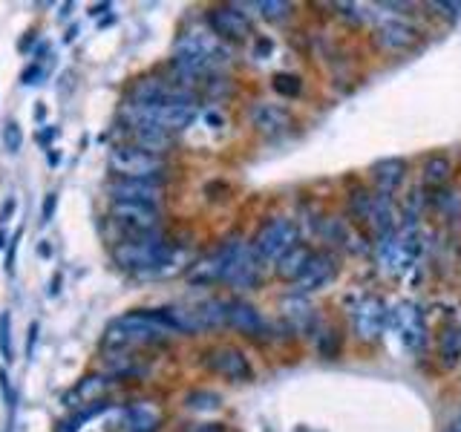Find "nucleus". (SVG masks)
Segmentation results:
<instances>
[{
	"label": "nucleus",
	"mask_w": 461,
	"mask_h": 432,
	"mask_svg": "<svg viewBox=\"0 0 461 432\" xmlns=\"http://www.w3.org/2000/svg\"><path fill=\"white\" fill-rule=\"evenodd\" d=\"M35 334H38V323H32L29 326V351H32V346H35Z\"/></svg>",
	"instance_id": "nucleus-41"
},
{
	"label": "nucleus",
	"mask_w": 461,
	"mask_h": 432,
	"mask_svg": "<svg viewBox=\"0 0 461 432\" xmlns=\"http://www.w3.org/2000/svg\"><path fill=\"white\" fill-rule=\"evenodd\" d=\"M404 176H406L404 158H381V162L372 165V182L377 187V194H384V196H392L401 187Z\"/></svg>",
	"instance_id": "nucleus-21"
},
{
	"label": "nucleus",
	"mask_w": 461,
	"mask_h": 432,
	"mask_svg": "<svg viewBox=\"0 0 461 432\" xmlns=\"http://www.w3.org/2000/svg\"><path fill=\"white\" fill-rule=\"evenodd\" d=\"M193 317H196V323H199V329L222 326L225 323V302L222 300H205L193 309Z\"/></svg>",
	"instance_id": "nucleus-26"
},
{
	"label": "nucleus",
	"mask_w": 461,
	"mask_h": 432,
	"mask_svg": "<svg viewBox=\"0 0 461 432\" xmlns=\"http://www.w3.org/2000/svg\"><path fill=\"white\" fill-rule=\"evenodd\" d=\"M208 369L210 372H217L219 378H228V380H251L254 369H251V363L248 358L242 355L239 349L234 346H219V349H210L208 355Z\"/></svg>",
	"instance_id": "nucleus-14"
},
{
	"label": "nucleus",
	"mask_w": 461,
	"mask_h": 432,
	"mask_svg": "<svg viewBox=\"0 0 461 432\" xmlns=\"http://www.w3.org/2000/svg\"><path fill=\"white\" fill-rule=\"evenodd\" d=\"M441 363L447 366V369H453V366L461 360V334L455 329H447L441 334Z\"/></svg>",
	"instance_id": "nucleus-28"
},
{
	"label": "nucleus",
	"mask_w": 461,
	"mask_h": 432,
	"mask_svg": "<svg viewBox=\"0 0 461 432\" xmlns=\"http://www.w3.org/2000/svg\"><path fill=\"white\" fill-rule=\"evenodd\" d=\"M112 202H144V205H156L161 196L159 182H144V179H119L110 185Z\"/></svg>",
	"instance_id": "nucleus-19"
},
{
	"label": "nucleus",
	"mask_w": 461,
	"mask_h": 432,
	"mask_svg": "<svg viewBox=\"0 0 461 432\" xmlns=\"http://www.w3.org/2000/svg\"><path fill=\"white\" fill-rule=\"evenodd\" d=\"M127 426L133 432H156L159 429V412L147 404H136L127 409Z\"/></svg>",
	"instance_id": "nucleus-25"
},
{
	"label": "nucleus",
	"mask_w": 461,
	"mask_h": 432,
	"mask_svg": "<svg viewBox=\"0 0 461 432\" xmlns=\"http://www.w3.org/2000/svg\"><path fill=\"white\" fill-rule=\"evenodd\" d=\"M127 133L133 136L136 141V147L147 150V153H161V150H168L170 147V136L168 133H161L156 130V127H139V124H127Z\"/></svg>",
	"instance_id": "nucleus-24"
},
{
	"label": "nucleus",
	"mask_w": 461,
	"mask_h": 432,
	"mask_svg": "<svg viewBox=\"0 0 461 432\" xmlns=\"http://www.w3.org/2000/svg\"><path fill=\"white\" fill-rule=\"evenodd\" d=\"M98 412H104V404H95V407H87L84 412H78V415H75V418H70V421H63L58 432H78V429H81V424H84V421H90V418H95V415H98Z\"/></svg>",
	"instance_id": "nucleus-33"
},
{
	"label": "nucleus",
	"mask_w": 461,
	"mask_h": 432,
	"mask_svg": "<svg viewBox=\"0 0 461 432\" xmlns=\"http://www.w3.org/2000/svg\"><path fill=\"white\" fill-rule=\"evenodd\" d=\"M444 432H461V415H455V418L444 426Z\"/></svg>",
	"instance_id": "nucleus-39"
},
{
	"label": "nucleus",
	"mask_w": 461,
	"mask_h": 432,
	"mask_svg": "<svg viewBox=\"0 0 461 432\" xmlns=\"http://www.w3.org/2000/svg\"><path fill=\"white\" fill-rule=\"evenodd\" d=\"M3 141H6V150L9 153H18L21 150V127L18 124H14V121H9L6 124V130H3Z\"/></svg>",
	"instance_id": "nucleus-35"
},
{
	"label": "nucleus",
	"mask_w": 461,
	"mask_h": 432,
	"mask_svg": "<svg viewBox=\"0 0 461 432\" xmlns=\"http://www.w3.org/2000/svg\"><path fill=\"white\" fill-rule=\"evenodd\" d=\"M3 245H6V234H3V231H0V248H3Z\"/></svg>",
	"instance_id": "nucleus-42"
},
{
	"label": "nucleus",
	"mask_w": 461,
	"mask_h": 432,
	"mask_svg": "<svg viewBox=\"0 0 461 432\" xmlns=\"http://www.w3.org/2000/svg\"><path fill=\"white\" fill-rule=\"evenodd\" d=\"M450 158L447 156H430L424 162V185L430 187H441L450 182Z\"/></svg>",
	"instance_id": "nucleus-27"
},
{
	"label": "nucleus",
	"mask_w": 461,
	"mask_h": 432,
	"mask_svg": "<svg viewBox=\"0 0 461 432\" xmlns=\"http://www.w3.org/2000/svg\"><path fill=\"white\" fill-rule=\"evenodd\" d=\"M112 254H115V263L127 271H136L139 277L168 274V271H173V263H176V251L153 234L127 239V243L115 245Z\"/></svg>",
	"instance_id": "nucleus-1"
},
{
	"label": "nucleus",
	"mask_w": 461,
	"mask_h": 432,
	"mask_svg": "<svg viewBox=\"0 0 461 432\" xmlns=\"http://www.w3.org/2000/svg\"><path fill=\"white\" fill-rule=\"evenodd\" d=\"M418 254H421V234L415 228L395 231L386 239H381V245H377L381 265H384L386 274H392V277L406 274V271L415 265Z\"/></svg>",
	"instance_id": "nucleus-6"
},
{
	"label": "nucleus",
	"mask_w": 461,
	"mask_h": 432,
	"mask_svg": "<svg viewBox=\"0 0 461 432\" xmlns=\"http://www.w3.org/2000/svg\"><path fill=\"white\" fill-rule=\"evenodd\" d=\"M251 127L259 133V136H266V138H274V136H283L288 127H291V113L283 107V104H268V101H259L251 107Z\"/></svg>",
	"instance_id": "nucleus-16"
},
{
	"label": "nucleus",
	"mask_w": 461,
	"mask_h": 432,
	"mask_svg": "<svg viewBox=\"0 0 461 432\" xmlns=\"http://www.w3.org/2000/svg\"><path fill=\"white\" fill-rule=\"evenodd\" d=\"M352 320H355V331L360 334V340H377L389 323V309L381 297H364L355 306Z\"/></svg>",
	"instance_id": "nucleus-13"
},
{
	"label": "nucleus",
	"mask_w": 461,
	"mask_h": 432,
	"mask_svg": "<svg viewBox=\"0 0 461 432\" xmlns=\"http://www.w3.org/2000/svg\"><path fill=\"white\" fill-rule=\"evenodd\" d=\"M168 334H176V326L170 323V317L164 309H159V311H133V314L119 317L107 329L104 346H115V349L147 346V343H156L161 338H168Z\"/></svg>",
	"instance_id": "nucleus-2"
},
{
	"label": "nucleus",
	"mask_w": 461,
	"mask_h": 432,
	"mask_svg": "<svg viewBox=\"0 0 461 432\" xmlns=\"http://www.w3.org/2000/svg\"><path fill=\"white\" fill-rule=\"evenodd\" d=\"M377 43L386 46L392 52H404L409 46L418 43V29L413 23H406L401 18H389L377 26Z\"/></svg>",
	"instance_id": "nucleus-18"
},
{
	"label": "nucleus",
	"mask_w": 461,
	"mask_h": 432,
	"mask_svg": "<svg viewBox=\"0 0 461 432\" xmlns=\"http://www.w3.org/2000/svg\"><path fill=\"white\" fill-rule=\"evenodd\" d=\"M395 331H398V340L406 349H421L424 346V314L415 302H398L395 311H389Z\"/></svg>",
	"instance_id": "nucleus-15"
},
{
	"label": "nucleus",
	"mask_w": 461,
	"mask_h": 432,
	"mask_svg": "<svg viewBox=\"0 0 461 432\" xmlns=\"http://www.w3.org/2000/svg\"><path fill=\"white\" fill-rule=\"evenodd\" d=\"M297 225L288 216H274L254 234L251 251L257 254L259 263H277L288 248L297 245Z\"/></svg>",
	"instance_id": "nucleus-8"
},
{
	"label": "nucleus",
	"mask_w": 461,
	"mask_h": 432,
	"mask_svg": "<svg viewBox=\"0 0 461 432\" xmlns=\"http://www.w3.org/2000/svg\"><path fill=\"white\" fill-rule=\"evenodd\" d=\"M349 211H352V219L369 225V231L375 236L386 239L389 234H395L392 202H389V196L377 194V190L375 194L372 190H355V194H349Z\"/></svg>",
	"instance_id": "nucleus-5"
},
{
	"label": "nucleus",
	"mask_w": 461,
	"mask_h": 432,
	"mask_svg": "<svg viewBox=\"0 0 461 432\" xmlns=\"http://www.w3.org/2000/svg\"><path fill=\"white\" fill-rule=\"evenodd\" d=\"M12 211H14V202H12V199H6V205H3V214H0V222H6V219L12 216Z\"/></svg>",
	"instance_id": "nucleus-40"
},
{
	"label": "nucleus",
	"mask_w": 461,
	"mask_h": 432,
	"mask_svg": "<svg viewBox=\"0 0 461 432\" xmlns=\"http://www.w3.org/2000/svg\"><path fill=\"white\" fill-rule=\"evenodd\" d=\"M433 9H447L450 14H461V3H433Z\"/></svg>",
	"instance_id": "nucleus-38"
},
{
	"label": "nucleus",
	"mask_w": 461,
	"mask_h": 432,
	"mask_svg": "<svg viewBox=\"0 0 461 432\" xmlns=\"http://www.w3.org/2000/svg\"><path fill=\"white\" fill-rule=\"evenodd\" d=\"M185 404H188V409H219V395L199 389V392H190L185 398Z\"/></svg>",
	"instance_id": "nucleus-31"
},
{
	"label": "nucleus",
	"mask_w": 461,
	"mask_h": 432,
	"mask_svg": "<svg viewBox=\"0 0 461 432\" xmlns=\"http://www.w3.org/2000/svg\"><path fill=\"white\" fill-rule=\"evenodd\" d=\"M0 355L3 360H12V317L0 314Z\"/></svg>",
	"instance_id": "nucleus-34"
},
{
	"label": "nucleus",
	"mask_w": 461,
	"mask_h": 432,
	"mask_svg": "<svg viewBox=\"0 0 461 432\" xmlns=\"http://www.w3.org/2000/svg\"><path fill=\"white\" fill-rule=\"evenodd\" d=\"M110 170L119 179H144V182H156V176L164 170L161 156L147 153L136 144H119L110 150Z\"/></svg>",
	"instance_id": "nucleus-7"
},
{
	"label": "nucleus",
	"mask_w": 461,
	"mask_h": 432,
	"mask_svg": "<svg viewBox=\"0 0 461 432\" xmlns=\"http://www.w3.org/2000/svg\"><path fill=\"white\" fill-rule=\"evenodd\" d=\"M107 387H110V380H107V378H101V375H90V378H84V380L78 383L75 395H78V398H84V401H95V398H101V395L107 392Z\"/></svg>",
	"instance_id": "nucleus-29"
},
{
	"label": "nucleus",
	"mask_w": 461,
	"mask_h": 432,
	"mask_svg": "<svg viewBox=\"0 0 461 432\" xmlns=\"http://www.w3.org/2000/svg\"><path fill=\"white\" fill-rule=\"evenodd\" d=\"M225 323L230 329H237L239 334H248V338H257V334L266 329V320L262 314L245 300H230L225 302Z\"/></svg>",
	"instance_id": "nucleus-17"
},
{
	"label": "nucleus",
	"mask_w": 461,
	"mask_h": 432,
	"mask_svg": "<svg viewBox=\"0 0 461 432\" xmlns=\"http://www.w3.org/2000/svg\"><path fill=\"white\" fill-rule=\"evenodd\" d=\"M257 9L262 12V18L279 21V18H286V14L291 12V3H283V0H259Z\"/></svg>",
	"instance_id": "nucleus-32"
},
{
	"label": "nucleus",
	"mask_w": 461,
	"mask_h": 432,
	"mask_svg": "<svg viewBox=\"0 0 461 432\" xmlns=\"http://www.w3.org/2000/svg\"><path fill=\"white\" fill-rule=\"evenodd\" d=\"M52 214H55V194H49V199L43 202V219L49 222V219H52Z\"/></svg>",
	"instance_id": "nucleus-37"
},
{
	"label": "nucleus",
	"mask_w": 461,
	"mask_h": 432,
	"mask_svg": "<svg viewBox=\"0 0 461 432\" xmlns=\"http://www.w3.org/2000/svg\"><path fill=\"white\" fill-rule=\"evenodd\" d=\"M225 61H228L225 46L217 38L205 35V32H188L185 38L176 41L173 70H176L179 78H182V84L205 75L208 70H213L217 63H225Z\"/></svg>",
	"instance_id": "nucleus-3"
},
{
	"label": "nucleus",
	"mask_w": 461,
	"mask_h": 432,
	"mask_svg": "<svg viewBox=\"0 0 461 432\" xmlns=\"http://www.w3.org/2000/svg\"><path fill=\"white\" fill-rule=\"evenodd\" d=\"M274 90L283 95V99H297V95L303 92V81H300V75L277 72V75H274Z\"/></svg>",
	"instance_id": "nucleus-30"
},
{
	"label": "nucleus",
	"mask_w": 461,
	"mask_h": 432,
	"mask_svg": "<svg viewBox=\"0 0 461 432\" xmlns=\"http://www.w3.org/2000/svg\"><path fill=\"white\" fill-rule=\"evenodd\" d=\"M279 311H283V317L288 320L294 329H300V331L315 323V309H311V302H308L303 294L286 297L283 302H279Z\"/></svg>",
	"instance_id": "nucleus-23"
},
{
	"label": "nucleus",
	"mask_w": 461,
	"mask_h": 432,
	"mask_svg": "<svg viewBox=\"0 0 461 432\" xmlns=\"http://www.w3.org/2000/svg\"><path fill=\"white\" fill-rule=\"evenodd\" d=\"M208 26L217 38L222 41H248V35L254 32L248 14H245L239 6H213L208 12Z\"/></svg>",
	"instance_id": "nucleus-11"
},
{
	"label": "nucleus",
	"mask_w": 461,
	"mask_h": 432,
	"mask_svg": "<svg viewBox=\"0 0 461 432\" xmlns=\"http://www.w3.org/2000/svg\"><path fill=\"white\" fill-rule=\"evenodd\" d=\"M257 280H259V260L251 251V245H242L225 271V282H230L234 288H251Z\"/></svg>",
	"instance_id": "nucleus-20"
},
{
	"label": "nucleus",
	"mask_w": 461,
	"mask_h": 432,
	"mask_svg": "<svg viewBox=\"0 0 461 432\" xmlns=\"http://www.w3.org/2000/svg\"><path fill=\"white\" fill-rule=\"evenodd\" d=\"M196 119V104H133L124 107V121L139 127H156L161 133H182Z\"/></svg>",
	"instance_id": "nucleus-4"
},
{
	"label": "nucleus",
	"mask_w": 461,
	"mask_h": 432,
	"mask_svg": "<svg viewBox=\"0 0 461 432\" xmlns=\"http://www.w3.org/2000/svg\"><path fill=\"white\" fill-rule=\"evenodd\" d=\"M190 432H225L222 424H196Z\"/></svg>",
	"instance_id": "nucleus-36"
},
{
	"label": "nucleus",
	"mask_w": 461,
	"mask_h": 432,
	"mask_svg": "<svg viewBox=\"0 0 461 432\" xmlns=\"http://www.w3.org/2000/svg\"><path fill=\"white\" fill-rule=\"evenodd\" d=\"M340 274V263L332 251H315L311 254L308 265L303 268V274L294 280V288H297V294H315L320 288H326L328 282H335Z\"/></svg>",
	"instance_id": "nucleus-9"
},
{
	"label": "nucleus",
	"mask_w": 461,
	"mask_h": 432,
	"mask_svg": "<svg viewBox=\"0 0 461 432\" xmlns=\"http://www.w3.org/2000/svg\"><path fill=\"white\" fill-rule=\"evenodd\" d=\"M242 245H245L242 239H228V243L217 254H210V257H205V260H199L196 265H190L188 280L193 285H210V282H217V280H225V271H228L230 260L239 254Z\"/></svg>",
	"instance_id": "nucleus-12"
},
{
	"label": "nucleus",
	"mask_w": 461,
	"mask_h": 432,
	"mask_svg": "<svg viewBox=\"0 0 461 432\" xmlns=\"http://www.w3.org/2000/svg\"><path fill=\"white\" fill-rule=\"evenodd\" d=\"M311 251L308 245H294V248H288L283 257H279L277 263H274V271H277V277H283V280H297L300 274H303V268L308 265V260H311Z\"/></svg>",
	"instance_id": "nucleus-22"
},
{
	"label": "nucleus",
	"mask_w": 461,
	"mask_h": 432,
	"mask_svg": "<svg viewBox=\"0 0 461 432\" xmlns=\"http://www.w3.org/2000/svg\"><path fill=\"white\" fill-rule=\"evenodd\" d=\"M110 216L115 225H121L133 236L153 234L159 225V207L156 205H144V202H112Z\"/></svg>",
	"instance_id": "nucleus-10"
}]
</instances>
